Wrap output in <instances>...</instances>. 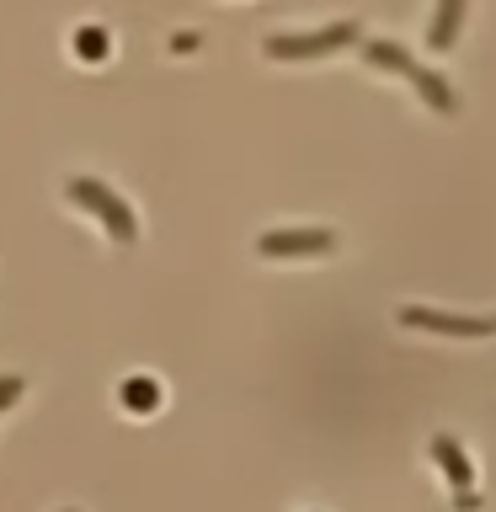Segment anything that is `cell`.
Here are the masks:
<instances>
[{
	"mask_svg": "<svg viewBox=\"0 0 496 512\" xmlns=\"http://www.w3.org/2000/svg\"><path fill=\"white\" fill-rule=\"evenodd\" d=\"M70 198L96 208V219L112 230V240H134V208H128L123 198H112L102 182H70Z\"/></svg>",
	"mask_w": 496,
	"mask_h": 512,
	"instance_id": "obj_1",
	"label": "cell"
},
{
	"mask_svg": "<svg viewBox=\"0 0 496 512\" xmlns=\"http://www.w3.org/2000/svg\"><path fill=\"white\" fill-rule=\"evenodd\" d=\"M406 326L448 331V336H491V331H496V315H486V320H464V315H438V310H406Z\"/></svg>",
	"mask_w": 496,
	"mask_h": 512,
	"instance_id": "obj_2",
	"label": "cell"
},
{
	"mask_svg": "<svg viewBox=\"0 0 496 512\" xmlns=\"http://www.w3.org/2000/svg\"><path fill=\"white\" fill-rule=\"evenodd\" d=\"M336 235L331 230H283V235H267L262 240V256H288V251H331Z\"/></svg>",
	"mask_w": 496,
	"mask_h": 512,
	"instance_id": "obj_3",
	"label": "cell"
},
{
	"mask_svg": "<svg viewBox=\"0 0 496 512\" xmlns=\"http://www.w3.org/2000/svg\"><path fill=\"white\" fill-rule=\"evenodd\" d=\"M342 38H352V27H331V32H315V38H272L267 48L272 54H326V48H336Z\"/></svg>",
	"mask_w": 496,
	"mask_h": 512,
	"instance_id": "obj_4",
	"label": "cell"
},
{
	"mask_svg": "<svg viewBox=\"0 0 496 512\" xmlns=\"http://www.w3.org/2000/svg\"><path fill=\"white\" fill-rule=\"evenodd\" d=\"M155 400H160L155 379H128V384H123V406H134V411H150Z\"/></svg>",
	"mask_w": 496,
	"mask_h": 512,
	"instance_id": "obj_5",
	"label": "cell"
},
{
	"mask_svg": "<svg viewBox=\"0 0 496 512\" xmlns=\"http://www.w3.org/2000/svg\"><path fill=\"white\" fill-rule=\"evenodd\" d=\"M432 454H438V459L448 464V475H454V486H464V480H470V464H464V454H459V448L448 443V438H438V443H432Z\"/></svg>",
	"mask_w": 496,
	"mask_h": 512,
	"instance_id": "obj_6",
	"label": "cell"
},
{
	"mask_svg": "<svg viewBox=\"0 0 496 512\" xmlns=\"http://www.w3.org/2000/svg\"><path fill=\"white\" fill-rule=\"evenodd\" d=\"M454 22H459V0H443V16H438V27H432V48H448Z\"/></svg>",
	"mask_w": 496,
	"mask_h": 512,
	"instance_id": "obj_7",
	"label": "cell"
},
{
	"mask_svg": "<svg viewBox=\"0 0 496 512\" xmlns=\"http://www.w3.org/2000/svg\"><path fill=\"white\" fill-rule=\"evenodd\" d=\"M75 54H91V59H102V54H107V38H102L96 27H91V32L80 27V32H75Z\"/></svg>",
	"mask_w": 496,
	"mask_h": 512,
	"instance_id": "obj_8",
	"label": "cell"
},
{
	"mask_svg": "<svg viewBox=\"0 0 496 512\" xmlns=\"http://www.w3.org/2000/svg\"><path fill=\"white\" fill-rule=\"evenodd\" d=\"M16 390H22V379H0V406H11Z\"/></svg>",
	"mask_w": 496,
	"mask_h": 512,
	"instance_id": "obj_9",
	"label": "cell"
}]
</instances>
